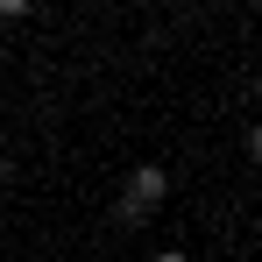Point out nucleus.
Returning a JSON list of instances; mask_svg holds the SVG:
<instances>
[{
  "label": "nucleus",
  "mask_w": 262,
  "mask_h": 262,
  "mask_svg": "<svg viewBox=\"0 0 262 262\" xmlns=\"http://www.w3.org/2000/svg\"><path fill=\"white\" fill-rule=\"evenodd\" d=\"M163 191H170V170H163V163H135L128 191L114 199V220H121V227H142V220L163 206Z\"/></svg>",
  "instance_id": "obj_1"
},
{
  "label": "nucleus",
  "mask_w": 262,
  "mask_h": 262,
  "mask_svg": "<svg viewBox=\"0 0 262 262\" xmlns=\"http://www.w3.org/2000/svg\"><path fill=\"white\" fill-rule=\"evenodd\" d=\"M21 14H29L21 0H0V21H21Z\"/></svg>",
  "instance_id": "obj_2"
},
{
  "label": "nucleus",
  "mask_w": 262,
  "mask_h": 262,
  "mask_svg": "<svg viewBox=\"0 0 262 262\" xmlns=\"http://www.w3.org/2000/svg\"><path fill=\"white\" fill-rule=\"evenodd\" d=\"M156 262H184V255H177V248H163V255H156Z\"/></svg>",
  "instance_id": "obj_4"
},
{
  "label": "nucleus",
  "mask_w": 262,
  "mask_h": 262,
  "mask_svg": "<svg viewBox=\"0 0 262 262\" xmlns=\"http://www.w3.org/2000/svg\"><path fill=\"white\" fill-rule=\"evenodd\" d=\"M248 156H255V163H262V128H248Z\"/></svg>",
  "instance_id": "obj_3"
}]
</instances>
